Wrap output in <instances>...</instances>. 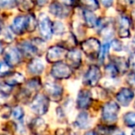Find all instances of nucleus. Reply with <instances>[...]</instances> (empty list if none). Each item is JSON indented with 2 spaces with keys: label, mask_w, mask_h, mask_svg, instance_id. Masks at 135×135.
Returning a JSON list of instances; mask_svg holds the SVG:
<instances>
[{
  "label": "nucleus",
  "mask_w": 135,
  "mask_h": 135,
  "mask_svg": "<svg viewBox=\"0 0 135 135\" xmlns=\"http://www.w3.org/2000/svg\"><path fill=\"white\" fill-rule=\"evenodd\" d=\"M45 44L44 40L40 38H34L31 41H23L20 44V51L26 56L33 57L41 55L45 48Z\"/></svg>",
  "instance_id": "f257e3e1"
},
{
  "label": "nucleus",
  "mask_w": 135,
  "mask_h": 135,
  "mask_svg": "<svg viewBox=\"0 0 135 135\" xmlns=\"http://www.w3.org/2000/svg\"><path fill=\"white\" fill-rule=\"evenodd\" d=\"M118 113H119V105L117 102H107L102 107V120L107 124L114 123L118 120Z\"/></svg>",
  "instance_id": "f03ea898"
},
{
  "label": "nucleus",
  "mask_w": 135,
  "mask_h": 135,
  "mask_svg": "<svg viewBox=\"0 0 135 135\" xmlns=\"http://www.w3.org/2000/svg\"><path fill=\"white\" fill-rule=\"evenodd\" d=\"M81 47L85 56L94 60L98 58L101 50V43L97 38L90 37L81 43Z\"/></svg>",
  "instance_id": "7ed1b4c3"
},
{
  "label": "nucleus",
  "mask_w": 135,
  "mask_h": 135,
  "mask_svg": "<svg viewBox=\"0 0 135 135\" xmlns=\"http://www.w3.org/2000/svg\"><path fill=\"white\" fill-rule=\"evenodd\" d=\"M49 108V98L45 94H38L31 103V109L34 114L43 116L46 114Z\"/></svg>",
  "instance_id": "20e7f679"
},
{
  "label": "nucleus",
  "mask_w": 135,
  "mask_h": 135,
  "mask_svg": "<svg viewBox=\"0 0 135 135\" xmlns=\"http://www.w3.org/2000/svg\"><path fill=\"white\" fill-rule=\"evenodd\" d=\"M102 78V72L100 68L96 65H91L83 75V84L87 86L95 87Z\"/></svg>",
  "instance_id": "39448f33"
},
{
  "label": "nucleus",
  "mask_w": 135,
  "mask_h": 135,
  "mask_svg": "<svg viewBox=\"0 0 135 135\" xmlns=\"http://www.w3.org/2000/svg\"><path fill=\"white\" fill-rule=\"evenodd\" d=\"M50 74L54 79L66 80V79H69L71 76L72 70L67 63L59 61L53 65L52 69H51Z\"/></svg>",
  "instance_id": "423d86ee"
},
{
  "label": "nucleus",
  "mask_w": 135,
  "mask_h": 135,
  "mask_svg": "<svg viewBox=\"0 0 135 135\" xmlns=\"http://www.w3.org/2000/svg\"><path fill=\"white\" fill-rule=\"evenodd\" d=\"M45 95L54 102H59L63 98V87L54 81H46L45 84Z\"/></svg>",
  "instance_id": "0eeeda50"
},
{
  "label": "nucleus",
  "mask_w": 135,
  "mask_h": 135,
  "mask_svg": "<svg viewBox=\"0 0 135 135\" xmlns=\"http://www.w3.org/2000/svg\"><path fill=\"white\" fill-rule=\"evenodd\" d=\"M39 32L44 40H50L53 34V23L48 16L42 13L38 21Z\"/></svg>",
  "instance_id": "6e6552de"
},
{
  "label": "nucleus",
  "mask_w": 135,
  "mask_h": 135,
  "mask_svg": "<svg viewBox=\"0 0 135 135\" xmlns=\"http://www.w3.org/2000/svg\"><path fill=\"white\" fill-rule=\"evenodd\" d=\"M67 51L61 45H52L46 51L45 59L48 63H56L63 59L67 55Z\"/></svg>",
  "instance_id": "1a4fd4ad"
},
{
  "label": "nucleus",
  "mask_w": 135,
  "mask_h": 135,
  "mask_svg": "<svg viewBox=\"0 0 135 135\" xmlns=\"http://www.w3.org/2000/svg\"><path fill=\"white\" fill-rule=\"evenodd\" d=\"M93 102V94L91 91L86 89H81L78 92L76 99V107L79 109H88Z\"/></svg>",
  "instance_id": "9d476101"
},
{
  "label": "nucleus",
  "mask_w": 135,
  "mask_h": 135,
  "mask_svg": "<svg viewBox=\"0 0 135 135\" xmlns=\"http://www.w3.org/2000/svg\"><path fill=\"white\" fill-rule=\"evenodd\" d=\"M48 10L54 17H56L58 19H65L70 13V7L66 6L63 3H60L58 1H53L49 5Z\"/></svg>",
  "instance_id": "9b49d317"
},
{
  "label": "nucleus",
  "mask_w": 135,
  "mask_h": 135,
  "mask_svg": "<svg viewBox=\"0 0 135 135\" xmlns=\"http://www.w3.org/2000/svg\"><path fill=\"white\" fill-rule=\"evenodd\" d=\"M133 99H134V92L128 87L121 88L116 94L117 103L124 107H129Z\"/></svg>",
  "instance_id": "f8f14e48"
},
{
  "label": "nucleus",
  "mask_w": 135,
  "mask_h": 135,
  "mask_svg": "<svg viewBox=\"0 0 135 135\" xmlns=\"http://www.w3.org/2000/svg\"><path fill=\"white\" fill-rule=\"evenodd\" d=\"M68 65L71 69H79L81 65V53L78 49H70L66 55Z\"/></svg>",
  "instance_id": "ddd939ff"
},
{
  "label": "nucleus",
  "mask_w": 135,
  "mask_h": 135,
  "mask_svg": "<svg viewBox=\"0 0 135 135\" xmlns=\"http://www.w3.org/2000/svg\"><path fill=\"white\" fill-rule=\"evenodd\" d=\"M5 59L10 66L18 65L21 61V52L16 47H8L5 53Z\"/></svg>",
  "instance_id": "4468645a"
},
{
  "label": "nucleus",
  "mask_w": 135,
  "mask_h": 135,
  "mask_svg": "<svg viewBox=\"0 0 135 135\" xmlns=\"http://www.w3.org/2000/svg\"><path fill=\"white\" fill-rule=\"evenodd\" d=\"M11 30L16 34H22L27 30V16H17L12 21Z\"/></svg>",
  "instance_id": "2eb2a0df"
},
{
  "label": "nucleus",
  "mask_w": 135,
  "mask_h": 135,
  "mask_svg": "<svg viewBox=\"0 0 135 135\" xmlns=\"http://www.w3.org/2000/svg\"><path fill=\"white\" fill-rule=\"evenodd\" d=\"M27 70L32 75H40L45 70V65L40 58H32L27 66Z\"/></svg>",
  "instance_id": "dca6fc26"
},
{
  "label": "nucleus",
  "mask_w": 135,
  "mask_h": 135,
  "mask_svg": "<svg viewBox=\"0 0 135 135\" xmlns=\"http://www.w3.org/2000/svg\"><path fill=\"white\" fill-rule=\"evenodd\" d=\"M75 125L77 126V128H79L80 129H88L91 125V118L88 113L85 112V111H83V112L79 113L77 118H76Z\"/></svg>",
  "instance_id": "f3484780"
},
{
  "label": "nucleus",
  "mask_w": 135,
  "mask_h": 135,
  "mask_svg": "<svg viewBox=\"0 0 135 135\" xmlns=\"http://www.w3.org/2000/svg\"><path fill=\"white\" fill-rule=\"evenodd\" d=\"M83 18L84 25L88 28H94L97 24L98 18L93 11L87 9L83 10Z\"/></svg>",
  "instance_id": "a211bd4d"
},
{
  "label": "nucleus",
  "mask_w": 135,
  "mask_h": 135,
  "mask_svg": "<svg viewBox=\"0 0 135 135\" xmlns=\"http://www.w3.org/2000/svg\"><path fill=\"white\" fill-rule=\"evenodd\" d=\"M25 81V77L20 72H14V73H9L7 76V79L5 83L10 86H15L18 84H21Z\"/></svg>",
  "instance_id": "6ab92c4d"
},
{
  "label": "nucleus",
  "mask_w": 135,
  "mask_h": 135,
  "mask_svg": "<svg viewBox=\"0 0 135 135\" xmlns=\"http://www.w3.org/2000/svg\"><path fill=\"white\" fill-rule=\"evenodd\" d=\"M111 62L115 64V66L117 67V69L118 70V72L119 73H126L129 70V63H128V60L125 59L124 57H121V56H114L113 57V60Z\"/></svg>",
  "instance_id": "aec40b11"
},
{
  "label": "nucleus",
  "mask_w": 135,
  "mask_h": 135,
  "mask_svg": "<svg viewBox=\"0 0 135 135\" xmlns=\"http://www.w3.org/2000/svg\"><path fill=\"white\" fill-rule=\"evenodd\" d=\"M31 129L36 134H40V133L44 132L46 129V124H45V120L41 118H34L31 123Z\"/></svg>",
  "instance_id": "412c9836"
},
{
  "label": "nucleus",
  "mask_w": 135,
  "mask_h": 135,
  "mask_svg": "<svg viewBox=\"0 0 135 135\" xmlns=\"http://www.w3.org/2000/svg\"><path fill=\"white\" fill-rule=\"evenodd\" d=\"M83 6L84 7V9L90 10V11H96L99 9L100 4L98 0H80Z\"/></svg>",
  "instance_id": "4be33fe9"
},
{
  "label": "nucleus",
  "mask_w": 135,
  "mask_h": 135,
  "mask_svg": "<svg viewBox=\"0 0 135 135\" xmlns=\"http://www.w3.org/2000/svg\"><path fill=\"white\" fill-rule=\"evenodd\" d=\"M117 128L115 126L109 125H98L96 128L97 131V135H113Z\"/></svg>",
  "instance_id": "5701e85b"
},
{
  "label": "nucleus",
  "mask_w": 135,
  "mask_h": 135,
  "mask_svg": "<svg viewBox=\"0 0 135 135\" xmlns=\"http://www.w3.org/2000/svg\"><path fill=\"white\" fill-rule=\"evenodd\" d=\"M105 71L109 78H113V79H116L118 76V74H119L118 70L117 69V67L115 66V64L113 62H109L108 64L105 65Z\"/></svg>",
  "instance_id": "b1692460"
},
{
  "label": "nucleus",
  "mask_w": 135,
  "mask_h": 135,
  "mask_svg": "<svg viewBox=\"0 0 135 135\" xmlns=\"http://www.w3.org/2000/svg\"><path fill=\"white\" fill-rule=\"evenodd\" d=\"M123 122L127 128H135V112H127L124 114Z\"/></svg>",
  "instance_id": "393cba45"
},
{
  "label": "nucleus",
  "mask_w": 135,
  "mask_h": 135,
  "mask_svg": "<svg viewBox=\"0 0 135 135\" xmlns=\"http://www.w3.org/2000/svg\"><path fill=\"white\" fill-rule=\"evenodd\" d=\"M37 27V21L33 14H29L27 15V30L26 32H34Z\"/></svg>",
  "instance_id": "a878e982"
},
{
  "label": "nucleus",
  "mask_w": 135,
  "mask_h": 135,
  "mask_svg": "<svg viewBox=\"0 0 135 135\" xmlns=\"http://www.w3.org/2000/svg\"><path fill=\"white\" fill-rule=\"evenodd\" d=\"M66 26L61 21H55L53 22V33L56 35H63L66 33Z\"/></svg>",
  "instance_id": "bb28decb"
},
{
  "label": "nucleus",
  "mask_w": 135,
  "mask_h": 135,
  "mask_svg": "<svg viewBox=\"0 0 135 135\" xmlns=\"http://www.w3.org/2000/svg\"><path fill=\"white\" fill-rule=\"evenodd\" d=\"M41 80H39L38 78H33V79H31L27 83V89L29 91H31V92L37 91L41 87Z\"/></svg>",
  "instance_id": "cd10ccee"
},
{
  "label": "nucleus",
  "mask_w": 135,
  "mask_h": 135,
  "mask_svg": "<svg viewBox=\"0 0 135 135\" xmlns=\"http://www.w3.org/2000/svg\"><path fill=\"white\" fill-rule=\"evenodd\" d=\"M109 47H110V44L105 43L103 46H101V50H100V54L98 56V61H100V63H104V61L105 60L107 54H108Z\"/></svg>",
  "instance_id": "c85d7f7f"
},
{
  "label": "nucleus",
  "mask_w": 135,
  "mask_h": 135,
  "mask_svg": "<svg viewBox=\"0 0 135 135\" xmlns=\"http://www.w3.org/2000/svg\"><path fill=\"white\" fill-rule=\"evenodd\" d=\"M11 72V66L6 61H0V77L8 76Z\"/></svg>",
  "instance_id": "c756f323"
},
{
  "label": "nucleus",
  "mask_w": 135,
  "mask_h": 135,
  "mask_svg": "<svg viewBox=\"0 0 135 135\" xmlns=\"http://www.w3.org/2000/svg\"><path fill=\"white\" fill-rule=\"evenodd\" d=\"M16 4L21 9L24 10V11H28L33 7V4L28 0H19V1H16Z\"/></svg>",
  "instance_id": "7c9ffc66"
},
{
  "label": "nucleus",
  "mask_w": 135,
  "mask_h": 135,
  "mask_svg": "<svg viewBox=\"0 0 135 135\" xmlns=\"http://www.w3.org/2000/svg\"><path fill=\"white\" fill-rule=\"evenodd\" d=\"M12 115H13L14 118L17 120H21L24 117V110L21 107H16L15 108L12 110Z\"/></svg>",
  "instance_id": "2f4dec72"
},
{
  "label": "nucleus",
  "mask_w": 135,
  "mask_h": 135,
  "mask_svg": "<svg viewBox=\"0 0 135 135\" xmlns=\"http://www.w3.org/2000/svg\"><path fill=\"white\" fill-rule=\"evenodd\" d=\"M110 46L112 47L113 50L116 51V52H119V51H121L122 49H123V45H122L121 41L118 39L112 40V42H111V44H110Z\"/></svg>",
  "instance_id": "473e14b6"
},
{
  "label": "nucleus",
  "mask_w": 135,
  "mask_h": 135,
  "mask_svg": "<svg viewBox=\"0 0 135 135\" xmlns=\"http://www.w3.org/2000/svg\"><path fill=\"white\" fill-rule=\"evenodd\" d=\"M128 63H129V68L135 72V52H131L128 58Z\"/></svg>",
  "instance_id": "72a5a7b5"
},
{
  "label": "nucleus",
  "mask_w": 135,
  "mask_h": 135,
  "mask_svg": "<svg viewBox=\"0 0 135 135\" xmlns=\"http://www.w3.org/2000/svg\"><path fill=\"white\" fill-rule=\"evenodd\" d=\"M62 3L70 8H75L79 6V3H81V1L80 0H62Z\"/></svg>",
  "instance_id": "f704fd0d"
},
{
  "label": "nucleus",
  "mask_w": 135,
  "mask_h": 135,
  "mask_svg": "<svg viewBox=\"0 0 135 135\" xmlns=\"http://www.w3.org/2000/svg\"><path fill=\"white\" fill-rule=\"evenodd\" d=\"M127 83L131 87V88L135 90V72H132V73L128 75Z\"/></svg>",
  "instance_id": "c9c22d12"
},
{
  "label": "nucleus",
  "mask_w": 135,
  "mask_h": 135,
  "mask_svg": "<svg viewBox=\"0 0 135 135\" xmlns=\"http://www.w3.org/2000/svg\"><path fill=\"white\" fill-rule=\"evenodd\" d=\"M101 2L105 8H108L110 7H112L113 3H114V0H101Z\"/></svg>",
  "instance_id": "e433bc0d"
},
{
  "label": "nucleus",
  "mask_w": 135,
  "mask_h": 135,
  "mask_svg": "<svg viewBox=\"0 0 135 135\" xmlns=\"http://www.w3.org/2000/svg\"><path fill=\"white\" fill-rule=\"evenodd\" d=\"M47 1H48V0H34L33 2L35 3L36 6L42 8V7L45 6V5L47 4Z\"/></svg>",
  "instance_id": "4c0bfd02"
},
{
  "label": "nucleus",
  "mask_w": 135,
  "mask_h": 135,
  "mask_svg": "<svg viewBox=\"0 0 135 135\" xmlns=\"http://www.w3.org/2000/svg\"><path fill=\"white\" fill-rule=\"evenodd\" d=\"M12 33H13V32L12 31H5V36H6V39H8V41H12L13 40V35H12Z\"/></svg>",
  "instance_id": "58836bf2"
},
{
  "label": "nucleus",
  "mask_w": 135,
  "mask_h": 135,
  "mask_svg": "<svg viewBox=\"0 0 135 135\" xmlns=\"http://www.w3.org/2000/svg\"><path fill=\"white\" fill-rule=\"evenodd\" d=\"M131 24H134L135 25V8L132 10V12H131Z\"/></svg>",
  "instance_id": "ea45409f"
},
{
  "label": "nucleus",
  "mask_w": 135,
  "mask_h": 135,
  "mask_svg": "<svg viewBox=\"0 0 135 135\" xmlns=\"http://www.w3.org/2000/svg\"><path fill=\"white\" fill-rule=\"evenodd\" d=\"M84 135H97V134L95 133V131H88V132H86Z\"/></svg>",
  "instance_id": "a19ab883"
},
{
  "label": "nucleus",
  "mask_w": 135,
  "mask_h": 135,
  "mask_svg": "<svg viewBox=\"0 0 135 135\" xmlns=\"http://www.w3.org/2000/svg\"><path fill=\"white\" fill-rule=\"evenodd\" d=\"M3 50H4V47H3V44H2V42L0 41V55H1L3 53Z\"/></svg>",
  "instance_id": "79ce46f5"
},
{
  "label": "nucleus",
  "mask_w": 135,
  "mask_h": 135,
  "mask_svg": "<svg viewBox=\"0 0 135 135\" xmlns=\"http://www.w3.org/2000/svg\"><path fill=\"white\" fill-rule=\"evenodd\" d=\"M2 27H3L2 21H1V19H0V33H1V32H2Z\"/></svg>",
  "instance_id": "37998d69"
},
{
  "label": "nucleus",
  "mask_w": 135,
  "mask_h": 135,
  "mask_svg": "<svg viewBox=\"0 0 135 135\" xmlns=\"http://www.w3.org/2000/svg\"><path fill=\"white\" fill-rule=\"evenodd\" d=\"M131 135H135V129H133L132 132H131Z\"/></svg>",
  "instance_id": "c03bdc74"
},
{
  "label": "nucleus",
  "mask_w": 135,
  "mask_h": 135,
  "mask_svg": "<svg viewBox=\"0 0 135 135\" xmlns=\"http://www.w3.org/2000/svg\"><path fill=\"white\" fill-rule=\"evenodd\" d=\"M116 135H126L124 132H122V133H118V134H116Z\"/></svg>",
  "instance_id": "a18cd8bd"
},
{
  "label": "nucleus",
  "mask_w": 135,
  "mask_h": 135,
  "mask_svg": "<svg viewBox=\"0 0 135 135\" xmlns=\"http://www.w3.org/2000/svg\"><path fill=\"white\" fill-rule=\"evenodd\" d=\"M134 108H135V101H134Z\"/></svg>",
  "instance_id": "49530a36"
},
{
  "label": "nucleus",
  "mask_w": 135,
  "mask_h": 135,
  "mask_svg": "<svg viewBox=\"0 0 135 135\" xmlns=\"http://www.w3.org/2000/svg\"><path fill=\"white\" fill-rule=\"evenodd\" d=\"M134 43H135V37H134Z\"/></svg>",
  "instance_id": "de8ad7c7"
}]
</instances>
